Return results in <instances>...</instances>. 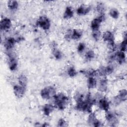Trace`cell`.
I'll list each match as a JSON object with an SVG mask.
<instances>
[{"mask_svg":"<svg viewBox=\"0 0 127 127\" xmlns=\"http://www.w3.org/2000/svg\"><path fill=\"white\" fill-rule=\"evenodd\" d=\"M102 36V34L100 30L96 31H92V37L95 41H99Z\"/></svg>","mask_w":127,"mask_h":127,"instance_id":"obj_32","label":"cell"},{"mask_svg":"<svg viewBox=\"0 0 127 127\" xmlns=\"http://www.w3.org/2000/svg\"><path fill=\"white\" fill-rule=\"evenodd\" d=\"M97 104L99 108L105 112H106L110 110V102L106 97H102L100 98Z\"/></svg>","mask_w":127,"mask_h":127,"instance_id":"obj_13","label":"cell"},{"mask_svg":"<svg viewBox=\"0 0 127 127\" xmlns=\"http://www.w3.org/2000/svg\"><path fill=\"white\" fill-rule=\"evenodd\" d=\"M55 107L54 105L51 104L47 103L45 104L42 107V112L45 116H49L53 112L55 109Z\"/></svg>","mask_w":127,"mask_h":127,"instance_id":"obj_21","label":"cell"},{"mask_svg":"<svg viewBox=\"0 0 127 127\" xmlns=\"http://www.w3.org/2000/svg\"><path fill=\"white\" fill-rule=\"evenodd\" d=\"M127 99V91L126 89L120 90L118 93L112 99V104L115 106L120 105L122 103L126 101Z\"/></svg>","mask_w":127,"mask_h":127,"instance_id":"obj_7","label":"cell"},{"mask_svg":"<svg viewBox=\"0 0 127 127\" xmlns=\"http://www.w3.org/2000/svg\"><path fill=\"white\" fill-rule=\"evenodd\" d=\"M73 16H74V11L72 7L70 6H66L63 13V18L64 19L68 20L72 18Z\"/></svg>","mask_w":127,"mask_h":127,"instance_id":"obj_22","label":"cell"},{"mask_svg":"<svg viewBox=\"0 0 127 127\" xmlns=\"http://www.w3.org/2000/svg\"><path fill=\"white\" fill-rule=\"evenodd\" d=\"M18 82L20 85L27 88L28 84V78L27 76L24 74H20L18 77Z\"/></svg>","mask_w":127,"mask_h":127,"instance_id":"obj_26","label":"cell"},{"mask_svg":"<svg viewBox=\"0 0 127 127\" xmlns=\"http://www.w3.org/2000/svg\"><path fill=\"white\" fill-rule=\"evenodd\" d=\"M97 70V75L102 77H106L111 74L114 71L115 68L112 64H109L107 66H102Z\"/></svg>","mask_w":127,"mask_h":127,"instance_id":"obj_11","label":"cell"},{"mask_svg":"<svg viewBox=\"0 0 127 127\" xmlns=\"http://www.w3.org/2000/svg\"><path fill=\"white\" fill-rule=\"evenodd\" d=\"M127 33L125 32L124 34V37L122 41L120 43L119 45V51H121L124 52H126L127 51Z\"/></svg>","mask_w":127,"mask_h":127,"instance_id":"obj_28","label":"cell"},{"mask_svg":"<svg viewBox=\"0 0 127 127\" xmlns=\"http://www.w3.org/2000/svg\"><path fill=\"white\" fill-rule=\"evenodd\" d=\"M67 74L71 78L75 77L77 74V71L74 66H69L67 69Z\"/></svg>","mask_w":127,"mask_h":127,"instance_id":"obj_30","label":"cell"},{"mask_svg":"<svg viewBox=\"0 0 127 127\" xmlns=\"http://www.w3.org/2000/svg\"><path fill=\"white\" fill-rule=\"evenodd\" d=\"M7 7L9 10L15 11L18 9L19 7V3L17 0H9L7 2Z\"/></svg>","mask_w":127,"mask_h":127,"instance_id":"obj_25","label":"cell"},{"mask_svg":"<svg viewBox=\"0 0 127 127\" xmlns=\"http://www.w3.org/2000/svg\"><path fill=\"white\" fill-rule=\"evenodd\" d=\"M95 57V53L93 50H88L86 51L84 55L85 60L89 62L93 60Z\"/></svg>","mask_w":127,"mask_h":127,"instance_id":"obj_27","label":"cell"},{"mask_svg":"<svg viewBox=\"0 0 127 127\" xmlns=\"http://www.w3.org/2000/svg\"><path fill=\"white\" fill-rule=\"evenodd\" d=\"M51 48L52 51V54L54 58L57 60H61L63 59L64 55L63 52L57 48V44L55 42H53L51 44Z\"/></svg>","mask_w":127,"mask_h":127,"instance_id":"obj_16","label":"cell"},{"mask_svg":"<svg viewBox=\"0 0 127 127\" xmlns=\"http://www.w3.org/2000/svg\"><path fill=\"white\" fill-rule=\"evenodd\" d=\"M114 60H115L119 64H123L126 62V56L125 52L118 51L114 54Z\"/></svg>","mask_w":127,"mask_h":127,"instance_id":"obj_19","label":"cell"},{"mask_svg":"<svg viewBox=\"0 0 127 127\" xmlns=\"http://www.w3.org/2000/svg\"><path fill=\"white\" fill-rule=\"evenodd\" d=\"M57 93V90L55 87L51 85L44 87L40 91L41 98L45 100H48L53 98Z\"/></svg>","mask_w":127,"mask_h":127,"instance_id":"obj_4","label":"cell"},{"mask_svg":"<svg viewBox=\"0 0 127 127\" xmlns=\"http://www.w3.org/2000/svg\"><path fill=\"white\" fill-rule=\"evenodd\" d=\"M6 51L7 57V61L8 68L10 71H14L18 68V60L16 57V56L12 52V50Z\"/></svg>","mask_w":127,"mask_h":127,"instance_id":"obj_5","label":"cell"},{"mask_svg":"<svg viewBox=\"0 0 127 127\" xmlns=\"http://www.w3.org/2000/svg\"><path fill=\"white\" fill-rule=\"evenodd\" d=\"M109 14L111 17L114 19H117L120 17V12L116 8H111L109 11Z\"/></svg>","mask_w":127,"mask_h":127,"instance_id":"obj_29","label":"cell"},{"mask_svg":"<svg viewBox=\"0 0 127 127\" xmlns=\"http://www.w3.org/2000/svg\"><path fill=\"white\" fill-rule=\"evenodd\" d=\"M105 118L107 123L110 126L115 127L119 123V119L117 114L110 110L105 112Z\"/></svg>","mask_w":127,"mask_h":127,"instance_id":"obj_9","label":"cell"},{"mask_svg":"<svg viewBox=\"0 0 127 127\" xmlns=\"http://www.w3.org/2000/svg\"><path fill=\"white\" fill-rule=\"evenodd\" d=\"M17 43H18L17 39H15L14 37H9L4 39L3 46L6 51L12 50Z\"/></svg>","mask_w":127,"mask_h":127,"instance_id":"obj_15","label":"cell"},{"mask_svg":"<svg viewBox=\"0 0 127 127\" xmlns=\"http://www.w3.org/2000/svg\"><path fill=\"white\" fill-rule=\"evenodd\" d=\"M108 80L106 77H102L98 84V90L101 92H106L108 90Z\"/></svg>","mask_w":127,"mask_h":127,"instance_id":"obj_20","label":"cell"},{"mask_svg":"<svg viewBox=\"0 0 127 127\" xmlns=\"http://www.w3.org/2000/svg\"><path fill=\"white\" fill-rule=\"evenodd\" d=\"M95 102V99L92 97L90 93H88L83 100L75 102V108L78 111L90 113L92 112V108Z\"/></svg>","mask_w":127,"mask_h":127,"instance_id":"obj_1","label":"cell"},{"mask_svg":"<svg viewBox=\"0 0 127 127\" xmlns=\"http://www.w3.org/2000/svg\"><path fill=\"white\" fill-rule=\"evenodd\" d=\"M96 9L99 14H105L106 10V6L105 4L102 2H98L96 6Z\"/></svg>","mask_w":127,"mask_h":127,"instance_id":"obj_31","label":"cell"},{"mask_svg":"<svg viewBox=\"0 0 127 127\" xmlns=\"http://www.w3.org/2000/svg\"><path fill=\"white\" fill-rule=\"evenodd\" d=\"M36 23L38 27L44 31L49 30L51 26L50 19L45 15H41L39 16L37 19Z\"/></svg>","mask_w":127,"mask_h":127,"instance_id":"obj_6","label":"cell"},{"mask_svg":"<svg viewBox=\"0 0 127 127\" xmlns=\"http://www.w3.org/2000/svg\"><path fill=\"white\" fill-rule=\"evenodd\" d=\"M97 80L95 77H88L87 79V87L89 89H92L95 88L97 85Z\"/></svg>","mask_w":127,"mask_h":127,"instance_id":"obj_23","label":"cell"},{"mask_svg":"<svg viewBox=\"0 0 127 127\" xmlns=\"http://www.w3.org/2000/svg\"><path fill=\"white\" fill-rule=\"evenodd\" d=\"M105 14H99V15L94 18L90 23V28L92 31L100 30L101 23L105 20Z\"/></svg>","mask_w":127,"mask_h":127,"instance_id":"obj_10","label":"cell"},{"mask_svg":"<svg viewBox=\"0 0 127 127\" xmlns=\"http://www.w3.org/2000/svg\"><path fill=\"white\" fill-rule=\"evenodd\" d=\"M26 88L24 87L19 84H15L13 86V92L15 96L18 99L23 98L25 94Z\"/></svg>","mask_w":127,"mask_h":127,"instance_id":"obj_14","label":"cell"},{"mask_svg":"<svg viewBox=\"0 0 127 127\" xmlns=\"http://www.w3.org/2000/svg\"><path fill=\"white\" fill-rule=\"evenodd\" d=\"M67 123L64 118H60L59 119L58 123H57V127H66L67 126Z\"/></svg>","mask_w":127,"mask_h":127,"instance_id":"obj_34","label":"cell"},{"mask_svg":"<svg viewBox=\"0 0 127 127\" xmlns=\"http://www.w3.org/2000/svg\"><path fill=\"white\" fill-rule=\"evenodd\" d=\"M12 21L8 17L2 18L0 22V28L1 31H7L9 30L12 26Z\"/></svg>","mask_w":127,"mask_h":127,"instance_id":"obj_17","label":"cell"},{"mask_svg":"<svg viewBox=\"0 0 127 127\" xmlns=\"http://www.w3.org/2000/svg\"><path fill=\"white\" fill-rule=\"evenodd\" d=\"M80 72L86 76L87 77H95L97 75V72L96 69H94L93 68H90L88 69H82L80 71Z\"/></svg>","mask_w":127,"mask_h":127,"instance_id":"obj_24","label":"cell"},{"mask_svg":"<svg viewBox=\"0 0 127 127\" xmlns=\"http://www.w3.org/2000/svg\"><path fill=\"white\" fill-rule=\"evenodd\" d=\"M83 36V32L78 29H72L68 30L65 35V38L67 40H78Z\"/></svg>","mask_w":127,"mask_h":127,"instance_id":"obj_8","label":"cell"},{"mask_svg":"<svg viewBox=\"0 0 127 127\" xmlns=\"http://www.w3.org/2000/svg\"><path fill=\"white\" fill-rule=\"evenodd\" d=\"M102 39L104 42L108 44L109 48L111 50H114L116 48V44L115 42V36L113 33L109 30L105 31L102 34Z\"/></svg>","mask_w":127,"mask_h":127,"instance_id":"obj_3","label":"cell"},{"mask_svg":"<svg viewBox=\"0 0 127 127\" xmlns=\"http://www.w3.org/2000/svg\"><path fill=\"white\" fill-rule=\"evenodd\" d=\"M53 99L54 100V105L59 110L64 111L68 105L69 98L64 93H57Z\"/></svg>","mask_w":127,"mask_h":127,"instance_id":"obj_2","label":"cell"},{"mask_svg":"<svg viewBox=\"0 0 127 127\" xmlns=\"http://www.w3.org/2000/svg\"><path fill=\"white\" fill-rule=\"evenodd\" d=\"M86 49V45L83 42H80L78 43L77 47V51L78 53H83Z\"/></svg>","mask_w":127,"mask_h":127,"instance_id":"obj_33","label":"cell"},{"mask_svg":"<svg viewBox=\"0 0 127 127\" xmlns=\"http://www.w3.org/2000/svg\"><path fill=\"white\" fill-rule=\"evenodd\" d=\"M87 123L90 126L94 127H99L103 126V123L100 121L97 117L94 112H90L87 117Z\"/></svg>","mask_w":127,"mask_h":127,"instance_id":"obj_12","label":"cell"},{"mask_svg":"<svg viewBox=\"0 0 127 127\" xmlns=\"http://www.w3.org/2000/svg\"><path fill=\"white\" fill-rule=\"evenodd\" d=\"M91 7L90 6L82 4L77 8L76 13L79 16H84L88 14L91 11Z\"/></svg>","mask_w":127,"mask_h":127,"instance_id":"obj_18","label":"cell"}]
</instances>
